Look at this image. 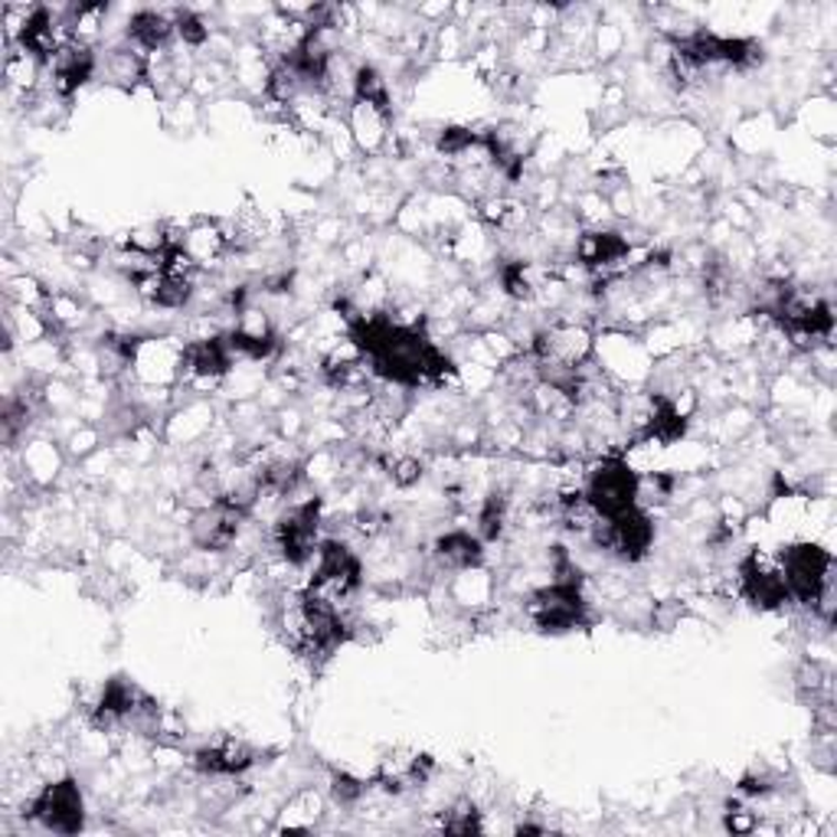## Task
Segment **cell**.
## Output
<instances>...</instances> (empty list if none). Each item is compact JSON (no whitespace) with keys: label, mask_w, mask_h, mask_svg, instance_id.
Segmentation results:
<instances>
[{"label":"cell","mask_w":837,"mask_h":837,"mask_svg":"<svg viewBox=\"0 0 837 837\" xmlns=\"http://www.w3.org/2000/svg\"><path fill=\"white\" fill-rule=\"evenodd\" d=\"M639 491H642V477L629 468V462H622V459H602L599 465L589 471L582 497H586V504L599 517H615V514L635 507Z\"/></svg>","instance_id":"7a4b0ae2"},{"label":"cell","mask_w":837,"mask_h":837,"mask_svg":"<svg viewBox=\"0 0 837 837\" xmlns=\"http://www.w3.org/2000/svg\"><path fill=\"white\" fill-rule=\"evenodd\" d=\"M361 572H364L361 559L351 554V547H344L337 540H328V544L318 547V569H314V579H311L308 592H314L328 602H341L361 586Z\"/></svg>","instance_id":"52a82bcc"},{"label":"cell","mask_w":837,"mask_h":837,"mask_svg":"<svg viewBox=\"0 0 837 837\" xmlns=\"http://www.w3.org/2000/svg\"><path fill=\"white\" fill-rule=\"evenodd\" d=\"M504 524H507V497L501 494H491L477 514V537L481 544H491L504 534Z\"/></svg>","instance_id":"44dd1931"},{"label":"cell","mask_w":837,"mask_h":837,"mask_svg":"<svg viewBox=\"0 0 837 837\" xmlns=\"http://www.w3.org/2000/svg\"><path fill=\"white\" fill-rule=\"evenodd\" d=\"M233 347L229 341L223 337H203V341H193L184 347V371L193 376V379H203V383H213L219 376H226L229 367H233Z\"/></svg>","instance_id":"4fadbf2b"},{"label":"cell","mask_w":837,"mask_h":837,"mask_svg":"<svg viewBox=\"0 0 837 837\" xmlns=\"http://www.w3.org/2000/svg\"><path fill=\"white\" fill-rule=\"evenodd\" d=\"M95 76V56L89 46L66 43L60 56L53 60V86L60 95L79 93Z\"/></svg>","instance_id":"5bb4252c"},{"label":"cell","mask_w":837,"mask_h":837,"mask_svg":"<svg viewBox=\"0 0 837 837\" xmlns=\"http://www.w3.org/2000/svg\"><path fill=\"white\" fill-rule=\"evenodd\" d=\"M229 347H233L236 354L249 357V361H266V357H272V354H276L279 337L272 334V328L266 324V318L249 321V314H243L239 328L229 334Z\"/></svg>","instance_id":"9a60e30c"},{"label":"cell","mask_w":837,"mask_h":837,"mask_svg":"<svg viewBox=\"0 0 837 837\" xmlns=\"http://www.w3.org/2000/svg\"><path fill=\"white\" fill-rule=\"evenodd\" d=\"M442 828H446L449 835H477V831H481V815H477V808H474L471 802H462V805L442 822Z\"/></svg>","instance_id":"484cf974"},{"label":"cell","mask_w":837,"mask_h":837,"mask_svg":"<svg viewBox=\"0 0 837 837\" xmlns=\"http://www.w3.org/2000/svg\"><path fill=\"white\" fill-rule=\"evenodd\" d=\"M17 43H20V53H26L36 63H53L60 56V50L66 46L60 40V26L46 7H33L23 13L20 26H17Z\"/></svg>","instance_id":"9c48e42d"},{"label":"cell","mask_w":837,"mask_h":837,"mask_svg":"<svg viewBox=\"0 0 837 837\" xmlns=\"http://www.w3.org/2000/svg\"><path fill=\"white\" fill-rule=\"evenodd\" d=\"M527 612L540 632H554V635L572 632L586 622V602H582V592L576 582H554V586L534 592Z\"/></svg>","instance_id":"8992f818"},{"label":"cell","mask_w":837,"mask_h":837,"mask_svg":"<svg viewBox=\"0 0 837 837\" xmlns=\"http://www.w3.org/2000/svg\"><path fill=\"white\" fill-rule=\"evenodd\" d=\"M386 468H389V477L399 487H409V484H416L422 477V465L416 459H393V462H386Z\"/></svg>","instance_id":"f1b7e54d"},{"label":"cell","mask_w":837,"mask_h":837,"mask_svg":"<svg viewBox=\"0 0 837 837\" xmlns=\"http://www.w3.org/2000/svg\"><path fill=\"white\" fill-rule=\"evenodd\" d=\"M740 589L743 595L755 605V609H782L792 595H788V586L782 579V569L769 566L759 554H749V557L740 562Z\"/></svg>","instance_id":"ba28073f"},{"label":"cell","mask_w":837,"mask_h":837,"mask_svg":"<svg viewBox=\"0 0 837 837\" xmlns=\"http://www.w3.org/2000/svg\"><path fill=\"white\" fill-rule=\"evenodd\" d=\"M592 540L595 547H602L605 554L625 559V562H639L652 550L654 544V524L652 517L635 504L615 517H599L592 524Z\"/></svg>","instance_id":"3957f363"},{"label":"cell","mask_w":837,"mask_h":837,"mask_svg":"<svg viewBox=\"0 0 837 837\" xmlns=\"http://www.w3.org/2000/svg\"><path fill=\"white\" fill-rule=\"evenodd\" d=\"M354 95L357 101L371 105L373 111H379L383 118L389 115V89H386V79L373 69V66H361L357 76H354Z\"/></svg>","instance_id":"ffe728a7"},{"label":"cell","mask_w":837,"mask_h":837,"mask_svg":"<svg viewBox=\"0 0 837 837\" xmlns=\"http://www.w3.org/2000/svg\"><path fill=\"white\" fill-rule=\"evenodd\" d=\"M301 86H304V83L298 79V73H294L288 63H281L279 69H272V76H269V83H266V89H269V95H272L276 101H291Z\"/></svg>","instance_id":"d4e9b609"},{"label":"cell","mask_w":837,"mask_h":837,"mask_svg":"<svg viewBox=\"0 0 837 837\" xmlns=\"http://www.w3.org/2000/svg\"><path fill=\"white\" fill-rule=\"evenodd\" d=\"M331 792H334V798H337L341 805H354V802H361V798H364L367 782H361V779H354V775H347V772H337V775H334Z\"/></svg>","instance_id":"4316f807"},{"label":"cell","mask_w":837,"mask_h":837,"mask_svg":"<svg viewBox=\"0 0 837 837\" xmlns=\"http://www.w3.org/2000/svg\"><path fill=\"white\" fill-rule=\"evenodd\" d=\"M782 579L788 586V595L802 605H822L828 582H831V554L818 544H795L782 550Z\"/></svg>","instance_id":"6da1fadb"},{"label":"cell","mask_w":837,"mask_h":837,"mask_svg":"<svg viewBox=\"0 0 837 837\" xmlns=\"http://www.w3.org/2000/svg\"><path fill=\"white\" fill-rule=\"evenodd\" d=\"M174 33H178L174 20L158 10H141L128 20V40L138 43L141 50H164Z\"/></svg>","instance_id":"e0dca14e"},{"label":"cell","mask_w":837,"mask_h":837,"mask_svg":"<svg viewBox=\"0 0 837 837\" xmlns=\"http://www.w3.org/2000/svg\"><path fill=\"white\" fill-rule=\"evenodd\" d=\"M108 66H111V76L125 86H135L138 79H144V60L131 50H115Z\"/></svg>","instance_id":"603a6c76"},{"label":"cell","mask_w":837,"mask_h":837,"mask_svg":"<svg viewBox=\"0 0 837 837\" xmlns=\"http://www.w3.org/2000/svg\"><path fill=\"white\" fill-rule=\"evenodd\" d=\"M30 818L40 822L46 831L56 835H79L83 822H86V805H83V792L73 779L53 782L46 785L33 805H30Z\"/></svg>","instance_id":"5b68a950"},{"label":"cell","mask_w":837,"mask_h":837,"mask_svg":"<svg viewBox=\"0 0 837 837\" xmlns=\"http://www.w3.org/2000/svg\"><path fill=\"white\" fill-rule=\"evenodd\" d=\"M243 517H246V514H239V511H233V507L213 501V507L200 511V514L193 517V524H190L193 544H196L200 550H216V554H219V550H229V547L236 544V537H239Z\"/></svg>","instance_id":"30bf717a"},{"label":"cell","mask_w":837,"mask_h":837,"mask_svg":"<svg viewBox=\"0 0 837 837\" xmlns=\"http://www.w3.org/2000/svg\"><path fill=\"white\" fill-rule=\"evenodd\" d=\"M629 256V243L619 233H586L579 239V262L586 269H612Z\"/></svg>","instance_id":"2e32d148"},{"label":"cell","mask_w":837,"mask_h":837,"mask_svg":"<svg viewBox=\"0 0 837 837\" xmlns=\"http://www.w3.org/2000/svg\"><path fill=\"white\" fill-rule=\"evenodd\" d=\"M477 144H484V138H477L471 128H446V131L439 135V151H442L446 158H462V154H468V151L477 148Z\"/></svg>","instance_id":"cb8c5ba5"},{"label":"cell","mask_w":837,"mask_h":837,"mask_svg":"<svg viewBox=\"0 0 837 837\" xmlns=\"http://www.w3.org/2000/svg\"><path fill=\"white\" fill-rule=\"evenodd\" d=\"M436 557L449 569H471L484 559V544H481V537H471L465 530H452V534L439 537Z\"/></svg>","instance_id":"d6986e66"},{"label":"cell","mask_w":837,"mask_h":837,"mask_svg":"<svg viewBox=\"0 0 837 837\" xmlns=\"http://www.w3.org/2000/svg\"><path fill=\"white\" fill-rule=\"evenodd\" d=\"M727 828L737 831V835H749V831L755 828V822H752V815H745V812H730V815H727Z\"/></svg>","instance_id":"f546056e"},{"label":"cell","mask_w":837,"mask_h":837,"mask_svg":"<svg viewBox=\"0 0 837 837\" xmlns=\"http://www.w3.org/2000/svg\"><path fill=\"white\" fill-rule=\"evenodd\" d=\"M687 432V419L677 412V406L664 396H652V412L645 419V432L642 439H654L661 446H670L677 442L680 436Z\"/></svg>","instance_id":"ac0fdd59"},{"label":"cell","mask_w":837,"mask_h":837,"mask_svg":"<svg viewBox=\"0 0 837 837\" xmlns=\"http://www.w3.org/2000/svg\"><path fill=\"white\" fill-rule=\"evenodd\" d=\"M259 762V752L243 740H219L213 745L196 749L193 765L206 775H243L246 769H253Z\"/></svg>","instance_id":"7c38bea8"},{"label":"cell","mask_w":837,"mask_h":837,"mask_svg":"<svg viewBox=\"0 0 837 837\" xmlns=\"http://www.w3.org/2000/svg\"><path fill=\"white\" fill-rule=\"evenodd\" d=\"M501 285L511 298L517 301H527L534 298V281H530V266L527 262H507L501 269Z\"/></svg>","instance_id":"7402d4cb"},{"label":"cell","mask_w":837,"mask_h":837,"mask_svg":"<svg viewBox=\"0 0 837 837\" xmlns=\"http://www.w3.org/2000/svg\"><path fill=\"white\" fill-rule=\"evenodd\" d=\"M318 527H321V501L311 497L281 514L272 527V540L291 566H304L318 554Z\"/></svg>","instance_id":"277c9868"},{"label":"cell","mask_w":837,"mask_h":837,"mask_svg":"<svg viewBox=\"0 0 837 837\" xmlns=\"http://www.w3.org/2000/svg\"><path fill=\"white\" fill-rule=\"evenodd\" d=\"M432 772V755H419V752H389L379 769H376V782L383 792L389 795H399V792H409L416 785H422Z\"/></svg>","instance_id":"8fae6325"},{"label":"cell","mask_w":837,"mask_h":837,"mask_svg":"<svg viewBox=\"0 0 837 837\" xmlns=\"http://www.w3.org/2000/svg\"><path fill=\"white\" fill-rule=\"evenodd\" d=\"M174 26H178V33L184 36L186 43H193V46L206 43V36H210V30L203 26V20H200L196 13H190V10H181V13L174 17Z\"/></svg>","instance_id":"83f0119b"}]
</instances>
